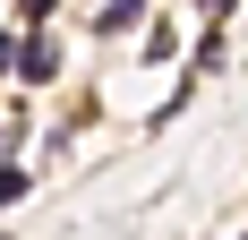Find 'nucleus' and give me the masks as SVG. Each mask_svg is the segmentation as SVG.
<instances>
[{
	"label": "nucleus",
	"instance_id": "7ed1b4c3",
	"mask_svg": "<svg viewBox=\"0 0 248 240\" xmlns=\"http://www.w3.org/2000/svg\"><path fill=\"white\" fill-rule=\"evenodd\" d=\"M17 9H26V17H51V9H60V0H17Z\"/></svg>",
	"mask_w": 248,
	"mask_h": 240
},
{
	"label": "nucleus",
	"instance_id": "f03ea898",
	"mask_svg": "<svg viewBox=\"0 0 248 240\" xmlns=\"http://www.w3.org/2000/svg\"><path fill=\"white\" fill-rule=\"evenodd\" d=\"M26 197V171H0V206H17Z\"/></svg>",
	"mask_w": 248,
	"mask_h": 240
},
{
	"label": "nucleus",
	"instance_id": "20e7f679",
	"mask_svg": "<svg viewBox=\"0 0 248 240\" xmlns=\"http://www.w3.org/2000/svg\"><path fill=\"white\" fill-rule=\"evenodd\" d=\"M205 9H214V17H231V0H205Z\"/></svg>",
	"mask_w": 248,
	"mask_h": 240
},
{
	"label": "nucleus",
	"instance_id": "f257e3e1",
	"mask_svg": "<svg viewBox=\"0 0 248 240\" xmlns=\"http://www.w3.org/2000/svg\"><path fill=\"white\" fill-rule=\"evenodd\" d=\"M17 77H34V86H43V77H60V51H51L43 34H34V43H17Z\"/></svg>",
	"mask_w": 248,
	"mask_h": 240
}]
</instances>
